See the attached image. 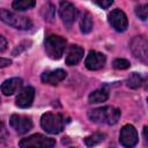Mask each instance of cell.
Listing matches in <instances>:
<instances>
[{
	"label": "cell",
	"instance_id": "26",
	"mask_svg": "<svg viewBox=\"0 0 148 148\" xmlns=\"http://www.w3.org/2000/svg\"><path fill=\"white\" fill-rule=\"evenodd\" d=\"M12 64V60L10 59H7V58H1L0 57V68H3V67H7Z\"/></svg>",
	"mask_w": 148,
	"mask_h": 148
},
{
	"label": "cell",
	"instance_id": "11",
	"mask_svg": "<svg viewBox=\"0 0 148 148\" xmlns=\"http://www.w3.org/2000/svg\"><path fill=\"white\" fill-rule=\"evenodd\" d=\"M105 61H106V58L103 53L97 51H90L86 58L84 65L90 71H98L104 67Z\"/></svg>",
	"mask_w": 148,
	"mask_h": 148
},
{
	"label": "cell",
	"instance_id": "3",
	"mask_svg": "<svg viewBox=\"0 0 148 148\" xmlns=\"http://www.w3.org/2000/svg\"><path fill=\"white\" fill-rule=\"evenodd\" d=\"M0 21L20 30H29L32 28V22L29 17L18 15L7 9H0Z\"/></svg>",
	"mask_w": 148,
	"mask_h": 148
},
{
	"label": "cell",
	"instance_id": "13",
	"mask_svg": "<svg viewBox=\"0 0 148 148\" xmlns=\"http://www.w3.org/2000/svg\"><path fill=\"white\" fill-rule=\"evenodd\" d=\"M67 76V73L66 71L61 69V68H58V69H53V71H47V72H44L42 74V81L44 83H47V84H58L59 82H61L62 80H65V77Z\"/></svg>",
	"mask_w": 148,
	"mask_h": 148
},
{
	"label": "cell",
	"instance_id": "18",
	"mask_svg": "<svg viewBox=\"0 0 148 148\" xmlns=\"http://www.w3.org/2000/svg\"><path fill=\"white\" fill-rule=\"evenodd\" d=\"M35 5H36V0H15L12 6L14 9L18 12H23L35 7Z\"/></svg>",
	"mask_w": 148,
	"mask_h": 148
},
{
	"label": "cell",
	"instance_id": "5",
	"mask_svg": "<svg viewBox=\"0 0 148 148\" xmlns=\"http://www.w3.org/2000/svg\"><path fill=\"white\" fill-rule=\"evenodd\" d=\"M56 145V140L52 138H47L43 134L36 133L32 134L28 138L22 139L18 142V146L22 148H28V147H40V148H51Z\"/></svg>",
	"mask_w": 148,
	"mask_h": 148
},
{
	"label": "cell",
	"instance_id": "12",
	"mask_svg": "<svg viewBox=\"0 0 148 148\" xmlns=\"http://www.w3.org/2000/svg\"><path fill=\"white\" fill-rule=\"evenodd\" d=\"M34 98H35V89L30 86L24 87L16 96V105L21 109H27L32 104Z\"/></svg>",
	"mask_w": 148,
	"mask_h": 148
},
{
	"label": "cell",
	"instance_id": "20",
	"mask_svg": "<svg viewBox=\"0 0 148 148\" xmlns=\"http://www.w3.org/2000/svg\"><path fill=\"white\" fill-rule=\"evenodd\" d=\"M104 138H105V134H103V133H94L84 139V143L88 147H91V146H95V145L102 142L104 140Z\"/></svg>",
	"mask_w": 148,
	"mask_h": 148
},
{
	"label": "cell",
	"instance_id": "24",
	"mask_svg": "<svg viewBox=\"0 0 148 148\" xmlns=\"http://www.w3.org/2000/svg\"><path fill=\"white\" fill-rule=\"evenodd\" d=\"M9 136L8 130L6 127V125L0 120V142H5Z\"/></svg>",
	"mask_w": 148,
	"mask_h": 148
},
{
	"label": "cell",
	"instance_id": "16",
	"mask_svg": "<svg viewBox=\"0 0 148 148\" xmlns=\"http://www.w3.org/2000/svg\"><path fill=\"white\" fill-rule=\"evenodd\" d=\"M108 98H109V91L106 90V88H99L89 95L88 101L91 104H97V103L105 102Z\"/></svg>",
	"mask_w": 148,
	"mask_h": 148
},
{
	"label": "cell",
	"instance_id": "17",
	"mask_svg": "<svg viewBox=\"0 0 148 148\" xmlns=\"http://www.w3.org/2000/svg\"><path fill=\"white\" fill-rule=\"evenodd\" d=\"M80 29H81V32L83 34H89L92 30V17L88 12L83 14L80 21Z\"/></svg>",
	"mask_w": 148,
	"mask_h": 148
},
{
	"label": "cell",
	"instance_id": "8",
	"mask_svg": "<svg viewBox=\"0 0 148 148\" xmlns=\"http://www.w3.org/2000/svg\"><path fill=\"white\" fill-rule=\"evenodd\" d=\"M59 15L62 20V22L67 25L71 27L76 17H77V9L75 8V6L68 1H61L60 6H59Z\"/></svg>",
	"mask_w": 148,
	"mask_h": 148
},
{
	"label": "cell",
	"instance_id": "1",
	"mask_svg": "<svg viewBox=\"0 0 148 148\" xmlns=\"http://www.w3.org/2000/svg\"><path fill=\"white\" fill-rule=\"evenodd\" d=\"M120 110L114 106H103L90 110L88 112V118L96 124L114 125L120 118Z\"/></svg>",
	"mask_w": 148,
	"mask_h": 148
},
{
	"label": "cell",
	"instance_id": "23",
	"mask_svg": "<svg viewBox=\"0 0 148 148\" xmlns=\"http://www.w3.org/2000/svg\"><path fill=\"white\" fill-rule=\"evenodd\" d=\"M135 14L143 21L147 20L148 17V6L147 5H140L135 8Z\"/></svg>",
	"mask_w": 148,
	"mask_h": 148
},
{
	"label": "cell",
	"instance_id": "7",
	"mask_svg": "<svg viewBox=\"0 0 148 148\" xmlns=\"http://www.w3.org/2000/svg\"><path fill=\"white\" fill-rule=\"evenodd\" d=\"M138 140H139L138 131L135 130V127L133 125L127 124L121 127L120 133H119V142L121 146H124L126 148L134 147L138 143Z\"/></svg>",
	"mask_w": 148,
	"mask_h": 148
},
{
	"label": "cell",
	"instance_id": "10",
	"mask_svg": "<svg viewBox=\"0 0 148 148\" xmlns=\"http://www.w3.org/2000/svg\"><path fill=\"white\" fill-rule=\"evenodd\" d=\"M109 22L110 24L117 30V31H125L128 25V20L126 14L120 9H113L109 15Z\"/></svg>",
	"mask_w": 148,
	"mask_h": 148
},
{
	"label": "cell",
	"instance_id": "27",
	"mask_svg": "<svg viewBox=\"0 0 148 148\" xmlns=\"http://www.w3.org/2000/svg\"><path fill=\"white\" fill-rule=\"evenodd\" d=\"M6 49H7V40H6V38L3 36L0 35V52L5 51Z\"/></svg>",
	"mask_w": 148,
	"mask_h": 148
},
{
	"label": "cell",
	"instance_id": "25",
	"mask_svg": "<svg viewBox=\"0 0 148 148\" xmlns=\"http://www.w3.org/2000/svg\"><path fill=\"white\" fill-rule=\"evenodd\" d=\"M92 1L102 8H109L113 2V0H92Z\"/></svg>",
	"mask_w": 148,
	"mask_h": 148
},
{
	"label": "cell",
	"instance_id": "15",
	"mask_svg": "<svg viewBox=\"0 0 148 148\" xmlns=\"http://www.w3.org/2000/svg\"><path fill=\"white\" fill-rule=\"evenodd\" d=\"M83 54H84V50L81 46L72 45L66 56V64L68 66H74V65L79 64L81 61V59L83 58Z\"/></svg>",
	"mask_w": 148,
	"mask_h": 148
},
{
	"label": "cell",
	"instance_id": "2",
	"mask_svg": "<svg viewBox=\"0 0 148 148\" xmlns=\"http://www.w3.org/2000/svg\"><path fill=\"white\" fill-rule=\"evenodd\" d=\"M66 39L58 35H50L45 38L44 46L46 54L54 60H58L62 57L65 49H66Z\"/></svg>",
	"mask_w": 148,
	"mask_h": 148
},
{
	"label": "cell",
	"instance_id": "4",
	"mask_svg": "<svg viewBox=\"0 0 148 148\" xmlns=\"http://www.w3.org/2000/svg\"><path fill=\"white\" fill-rule=\"evenodd\" d=\"M64 118L60 113L46 112L40 118V126L43 130L50 134H58L64 130Z\"/></svg>",
	"mask_w": 148,
	"mask_h": 148
},
{
	"label": "cell",
	"instance_id": "6",
	"mask_svg": "<svg viewBox=\"0 0 148 148\" xmlns=\"http://www.w3.org/2000/svg\"><path fill=\"white\" fill-rule=\"evenodd\" d=\"M131 51L133 53V56L135 58H138L139 60L147 62L148 59V42L146 36L141 35V36H136L132 39L131 44H130Z\"/></svg>",
	"mask_w": 148,
	"mask_h": 148
},
{
	"label": "cell",
	"instance_id": "22",
	"mask_svg": "<svg viewBox=\"0 0 148 148\" xmlns=\"http://www.w3.org/2000/svg\"><path fill=\"white\" fill-rule=\"evenodd\" d=\"M130 66H131V64H130V61L127 59L118 58V59L113 60V67L116 69H127Z\"/></svg>",
	"mask_w": 148,
	"mask_h": 148
},
{
	"label": "cell",
	"instance_id": "21",
	"mask_svg": "<svg viewBox=\"0 0 148 148\" xmlns=\"http://www.w3.org/2000/svg\"><path fill=\"white\" fill-rule=\"evenodd\" d=\"M54 13H56L54 6L51 5V3H46V5L42 8V15H43V17H44L45 21L52 22L53 18H54Z\"/></svg>",
	"mask_w": 148,
	"mask_h": 148
},
{
	"label": "cell",
	"instance_id": "19",
	"mask_svg": "<svg viewBox=\"0 0 148 148\" xmlns=\"http://www.w3.org/2000/svg\"><path fill=\"white\" fill-rule=\"evenodd\" d=\"M126 83H127V86H128L130 88H132V89H138L139 87L142 86V83H143V77H142L140 74H138V73H132V74L127 77Z\"/></svg>",
	"mask_w": 148,
	"mask_h": 148
},
{
	"label": "cell",
	"instance_id": "9",
	"mask_svg": "<svg viewBox=\"0 0 148 148\" xmlns=\"http://www.w3.org/2000/svg\"><path fill=\"white\" fill-rule=\"evenodd\" d=\"M10 126L18 133V134H24L28 133L32 128V120L27 117V116H21V114H12L9 119Z\"/></svg>",
	"mask_w": 148,
	"mask_h": 148
},
{
	"label": "cell",
	"instance_id": "14",
	"mask_svg": "<svg viewBox=\"0 0 148 148\" xmlns=\"http://www.w3.org/2000/svg\"><path fill=\"white\" fill-rule=\"evenodd\" d=\"M22 83H23V81L21 77L8 79V80L3 81V83L1 84V92L6 96H10L22 87Z\"/></svg>",
	"mask_w": 148,
	"mask_h": 148
}]
</instances>
